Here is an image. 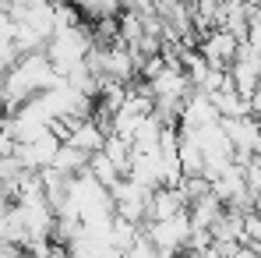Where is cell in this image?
<instances>
[{"label":"cell","mask_w":261,"mask_h":258,"mask_svg":"<svg viewBox=\"0 0 261 258\" xmlns=\"http://www.w3.org/2000/svg\"><path fill=\"white\" fill-rule=\"evenodd\" d=\"M254 216H258V219H261V198H258V202H254Z\"/></svg>","instance_id":"1"},{"label":"cell","mask_w":261,"mask_h":258,"mask_svg":"<svg viewBox=\"0 0 261 258\" xmlns=\"http://www.w3.org/2000/svg\"><path fill=\"white\" fill-rule=\"evenodd\" d=\"M219 4H222V0H219Z\"/></svg>","instance_id":"2"}]
</instances>
